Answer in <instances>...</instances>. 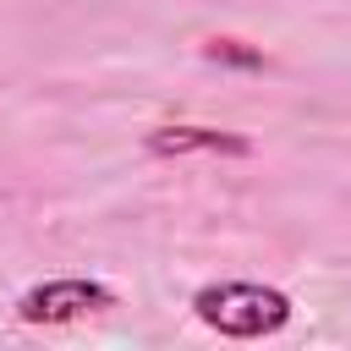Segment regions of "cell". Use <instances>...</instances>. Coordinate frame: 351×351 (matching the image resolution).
<instances>
[{"label":"cell","mask_w":351,"mask_h":351,"mask_svg":"<svg viewBox=\"0 0 351 351\" xmlns=\"http://www.w3.org/2000/svg\"><path fill=\"white\" fill-rule=\"evenodd\" d=\"M192 313H197V324H208L225 340H263L291 324V296L274 285H258V280H219L192 296Z\"/></svg>","instance_id":"6da1fadb"},{"label":"cell","mask_w":351,"mask_h":351,"mask_svg":"<svg viewBox=\"0 0 351 351\" xmlns=\"http://www.w3.org/2000/svg\"><path fill=\"white\" fill-rule=\"evenodd\" d=\"M104 307H115V291L99 280H44V285L22 291L16 318L22 324H77V318L104 313Z\"/></svg>","instance_id":"7a4b0ae2"},{"label":"cell","mask_w":351,"mask_h":351,"mask_svg":"<svg viewBox=\"0 0 351 351\" xmlns=\"http://www.w3.org/2000/svg\"><path fill=\"white\" fill-rule=\"evenodd\" d=\"M154 154H247L241 137H225L214 126H159L148 137Z\"/></svg>","instance_id":"3957f363"}]
</instances>
